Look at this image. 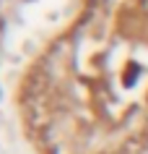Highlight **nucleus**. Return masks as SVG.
I'll use <instances>...</instances> for the list:
<instances>
[{"label":"nucleus","mask_w":148,"mask_h":154,"mask_svg":"<svg viewBox=\"0 0 148 154\" xmlns=\"http://www.w3.org/2000/svg\"><path fill=\"white\" fill-rule=\"evenodd\" d=\"M34 154H148V0H81L16 89Z\"/></svg>","instance_id":"obj_1"},{"label":"nucleus","mask_w":148,"mask_h":154,"mask_svg":"<svg viewBox=\"0 0 148 154\" xmlns=\"http://www.w3.org/2000/svg\"><path fill=\"white\" fill-rule=\"evenodd\" d=\"M0 32H3V11H0Z\"/></svg>","instance_id":"obj_2"}]
</instances>
